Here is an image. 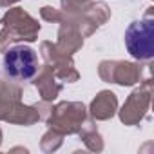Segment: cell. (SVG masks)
Returning <instances> with one entry per match:
<instances>
[{"instance_id":"6da1fadb","label":"cell","mask_w":154,"mask_h":154,"mask_svg":"<svg viewBox=\"0 0 154 154\" xmlns=\"http://www.w3.org/2000/svg\"><path fill=\"white\" fill-rule=\"evenodd\" d=\"M125 47L136 60H150L154 56V20L141 18L125 29Z\"/></svg>"},{"instance_id":"7a4b0ae2","label":"cell","mask_w":154,"mask_h":154,"mask_svg":"<svg viewBox=\"0 0 154 154\" xmlns=\"http://www.w3.org/2000/svg\"><path fill=\"white\" fill-rule=\"evenodd\" d=\"M4 72L15 80H29L38 71L36 53L27 45H15L4 54Z\"/></svg>"}]
</instances>
